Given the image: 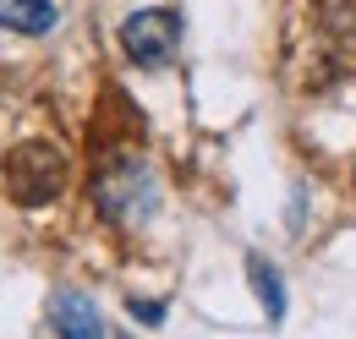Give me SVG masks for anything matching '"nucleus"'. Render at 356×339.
Instances as JSON below:
<instances>
[{"mask_svg": "<svg viewBox=\"0 0 356 339\" xmlns=\"http://www.w3.org/2000/svg\"><path fill=\"white\" fill-rule=\"evenodd\" d=\"M121 49L132 55L137 66H170L181 49V17L170 6H148V11H132L121 22Z\"/></svg>", "mask_w": 356, "mask_h": 339, "instance_id": "1", "label": "nucleus"}, {"mask_svg": "<svg viewBox=\"0 0 356 339\" xmlns=\"http://www.w3.org/2000/svg\"><path fill=\"white\" fill-rule=\"evenodd\" d=\"M6 186H11L17 203L39 208V203H49V197L66 186V159H60L49 142H28V148L11 154V165H6Z\"/></svg>", "mask_w": 356, "mask_h": 339, "instance_id": "2", "label": "nucleus"}, {"mask_svg": "<svg viewBox=\"0 0 356 339\" xmlns=\"http://www.w3.org/2000/svg\"><path fill=\"white\" fill-rule=\"evenodd\" d=\"M49 323L60 339H104V323H99V306L77 290H60L49 301Z\"/></svg>", "mask_w": 356, "mask_h": 339, "instance_id": "3", "label": "nucleus"}, {"mask_svg": "<svg viewBox=\"0 0 356 339\" xmlns=\"http://www.w3.org/2000/svg\"><path fill=\"white\" fill-rule=\"evenodd\" d=\"M0 28L39 39V33L55 28V6H49V0H0Z\"/></svg>", "mask_w": 356, "mask_h": 339, "instance_id": "4", "label": "nucleus"}, {"mask_svg": "<svg viewBox=\"0 0 356 339\" xmlns=\"http://www.w3.org/2000/svg\"><path fill=\"white\" fill-rule=\"evenodd\" d=\"M247 274H252V290L264 296V312L280 323V317H285V285H280L274 263H268V257H247Z\"/></svg>", "mask_w": 356, "mask_h": 339, "instance_id": "5", "label": "nucleus"}, {"mask_svg": "<svg viewBox=\"0 0 356 339\" xmlns=\"http://www.w3.org/2000/svg\"><path fill=\"white\" fill-rule=\"evenodd\" d=\"M132 312H137V317H148V323H159V317H165V306H148V301H132Z\"/></svg>", "mask_w": 356, "mask_h": 339, "instance_id": "6", "label": "nucleus"}]
</instances>
